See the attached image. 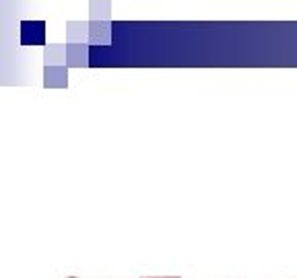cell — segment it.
<instances>
[{
  "label": "cell",
  "mask_w": 297,
  "mask_h": 278,
  "mask_svg": "<svg viewBox=\"0 0 297 278\" xmlns=\"http://www.w3.org/2000/svg\"><path fill=\"white\" fill-rule=\"evenodd\" d=\"M66 278H77V276H66Z\"/></svg>",
  "instance_id": "7a4b0ae2"
},
{
  "label": "cell",
  "mask_w": 297,
  "mask_h": 278,
  "mask_svg": "<svg viewBox=\"0 0 297 278\" xmlns=\"http://www.w3.org/2000/svg\"><path fill=\"white\" fill-rule=\"evenodd\" d=\"M140 278H180V276H140Z\"/></svg>",
  "instance_id": "6da1fadb"
}]
</instances>
